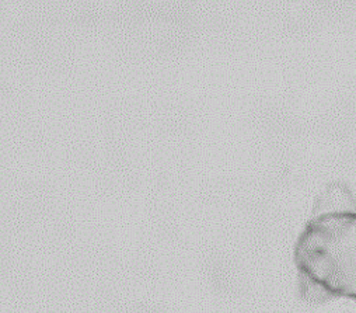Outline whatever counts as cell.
Instances as JSON below:
<instances>
[{
    "mask_svg": "<svg viewBox=\"0 0 356 313\" xmlns=\"http://www.w3.org/2000/svg\"><path fill=\"white\" fill-rule=\"evenodd\" d=\"M298 273L356 300V214L312 218L295 248Z\"/></svg>",
    "mask_w": 356,
    "mask_h": 313,
    "instance_id": "cell-1",
    "label": "cell"
},
{
    "mask_svg": "<svg viewBox=\"0 0 356 313\" xmlns=\"http://www.w3.org/2000/svg\"><path fill=\"white\" fill-rule=\"evenodd\" d=\"M352 214H356L355 197L349 187L339 182L330 183L316 198L312 209V218L341 216Z\"/></svg>",
    "mask_w": 356,
    "mask_h": 313,
    "instance_id": "cell-2",
    "label": "cell"
},
{
    "mask_svg": "<svg viewBox=\"0 0 356 313\" xmlns=\"http://www.w3.org/2000/svg\"><path fill=\"white\" fill-rule=\"evenodd\" d=\"M298 288L300 298L309 303H324L335 298L327 287L302 273H298Z\"/></svg>",
    "mask_w": 356,
    "mask_h": 313,
    "instance_id": "cell-3",
    "label": "cell"
}]
</instances>
